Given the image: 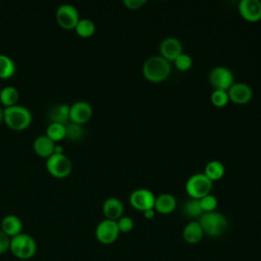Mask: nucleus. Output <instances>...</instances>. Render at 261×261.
<instances>
[{"mask_svg":"<svg viewBox=\"0 0 261 261\" xmlns=\"http://www.w3.org/2000/svg\"><path fill=\"white\" fill-rule=\"evenodd\" d=\"M143 75L151 83H161L165 81L170 72V62L160 55H152L143 63Z\"/></svg>","mask_w":261,"mask_h":261,"instance_id":"obj_1","label":"nucleus"},{"mask_svg":"<svg viewBox=\"0 0 261 261\" xmlns=\"http://www.w3.org/2000/svg\"><path fill=\"white\" fill-rule=\"evenodd\" d=\"M37 249L36 240L27 232H21L10 239L9 251L16 259L30 260L35 257Z\"/></svg>","mask_w":261,"mask_h":261,"instance_id":"obj_2","label":"nucleus"},{"mask_svg":"<svg viewBox=\"0 0 261 261\" xmlns=\"http://www.w3.org/2000/svg\"><path fill=\"white\" fill-rule=\"evenodd\" d=\"M198 221L204 231V234H207L210 238H218L222 236L228 226L227 218L216 210L203 213Z\"/></svg>","mask_w":261,"mask_h":261,"instance_id":"obj_3","label":"nucleus"},{"mask_svg":"<svg viewBox=\"0 0 261 261\" xmlns=\"http://www.w3.org/2000/svg\"><path fill=\"white\" fill-rule=\"evenodd\" d=\"M32 112L22 105L15 104L4 108L3 121L12 129L21 130L27 128L32 122Z\"/></svg>","mask_w":261,"mask_h":261,"instance_id":"obj_4","label":"nucleus"},{"mask_svg":"<svg viewBox=\"0 0 261 261\" xmlns=\"http://www.w3.org/2000/svg\"><path fill=\"white\" fill-rule=\"evenodd\" d=\"M213 181L204 173H195L191 175L186 182V192L193 199L200 200L204 196L210 194Z\"/></svg>","mask_w":261,"mask_h":261,"instance_id":"obj_5","label":"nucleus"},{"mask_svg":"<svg viewBox=\"0 0 261 261\" xmlns=\"http://www.w3.org/2000/svg\"><path fill=\"white\" fill-rule=\"evenodd\" d=\"M46 168L55 177H64L72 169L70 159L64 153H53L46 159Z\"/></svg>","mask_w":261,"mask_h":261,"instance_id":"obj_6","label":"nucleus"},{"mask_svg":"<svg viewBox=\"0 0 261 261\" xmlns=\"http://www.w3.org/2000/svg\"><path fill=\"white\" fill-rule=\"evenodd\" d=\"M119 233L116 221L106 218L101 220L95 228V237L103 245L113 244L118 239Z\"/></svg>","mask_w":261,"mask_h":261,"instance_id":"obj_7","label":"nucleus"},{"mask_svg":"<svg viewBox=\"0 0 261 261\" xmlns=\"http://www.w3.org/2000/svg\"><path fill=\"white\" fill-rule=\"evenodd\" d=\"M208 80L214 90L222 91H227L234 83V76L232 71L224 66L214 67L209 72Z\"/></svg>","mask_w":261,"mask_h":261,"instance_id":"obj_8","label":"nucleus"},{"mask_svg":"<svg viewBox=\"0 0 261 261\" xmlns=\"http://www.w3.org/2000/svg\"><path fill=\"white\" fill-rule=\"evenodd\" d=\"M55 17L57 23L65 30H74L81 18L75 6L69 3H63L58 6L55 12Z\"/></svg>","mask_w":261,"mask_h":261,"instance_id":"obj_9","label":"nucleus"},{"mask_svg":"<svg viewBox=\"0 0 261 261\" xmlns=\"http://www.w3.org/2000/svg\"><path fill=\"white\" fill-rule=\"evenodd\" d=\"M155 199L156 197L153 192L145 188H140L133 191L129 195V204L136 210L144 212L154 208Z\"/></svg>","mask_w":261,"mask_h":261,"instance_id":"obj_10","label":"nucleus"},{"mask_svg":"<svg viewBox=\"0 0 261 261\" xmlns=\"http://www.w3.org/2000/svg\"><path fill=\"white\" fill-rule=\"evenodd\" d=\"M93 114V109L90 103L86 101H76L69 106V121L84 124Z\"/></svg>","mask_w":261,"mask_h":261,"instance_id":"obj_11","label":"nucleus"},{"mask_svg":"<svg viewBox=\"0 0 261 261\" xmlns=\"http://www.w3.org/2000/svg\"><path fill=\"white\" fill-rule=\"evenodd\" d=\"M238 10L241 16L250 22L261 19V1L259 0H241Z\"/></svg>","mask_w":261,"mask_h":261,"instance_id":"obj_12","label":"nucleus"},{"mask_svg":"<svg viewBox=\"0 0 261 261\" xmlns=\"http://www.w3.org/2000/svg\"><path fill=\"white\" fill-rule=\"evenodd\" d=\"M229 101L234 104H246L253 97L252 88L246 83H233V85L227 90Z\"/></svg>","mask_w":261,"mask_h":261,"instance_id":"obj_13","label":"nucleus"},{"mask_svg":"<svg viewBox=\"0 0 261 261\" xmlns=\"http://www.w3.org/2000/svg\"><path fill=\"white\" fill-rule=\"evenodd\" d=\"M160 56H162L167 61H174L175 58L182 53V46L178 39L173 37H168L162 40L159 45Z\"/></svg>","mask_w":261,"mask_h":261,"instance_id":"obj_14","label":"nucleus"},{"mask_svg":"<svg viewBox=\"0 0 261 261\" xmlns=\"http://www.w3.org/2000/svg\"><path fill=\"white\" fill-rule=\"evenodd\" d=\"M102 211L106 219L116 221L123 215V204L118 198L110 197L103 202Z\"/></svg>","mask_w":261,"mask_h":261,"instance_id":"obj_15","label":"nucleus"},{"mask_svg":"<svg viewBox=\"0 0 261 261\" xmlns=\"http://www.w3.org/2000/svg\"><path fill=\"white\" fill-rule=\"evenodd\" d=\"M22 221L14 214L5 215L0 222V229L10 239L22 232Z\"/></svg>","mask_w":261,"mask_h":261,"instance_id":"obj_16","label":"nucleus"},{"mask_svg":"<svg viewBox=\"0 0 261 261\" xmlns=\"http://www.w3.org/2000/svg\"><path fill=\"white\" fill-rule=\"evenodd\" d=\"M55 146V142H53L46 135H40L36 137L33 142V149L36 152V154L46 159L54 153Z\"/></svg>","mask_w":261,"mask_h":261,"instance_id":"obj_17","label":"nucleus"},{"mask_svg":"<svg viewBox=\"0 0 261 261\" xmlns=\"http://www.w3.org/2000/svg\"><path fill=\"white\" fill-rule=\"evenodd\" d=\"M204 237V231L198 220H191L182 229L184 240L191 245L198 244Z\"/></svg>","mask_w":261,"mask_h":261,"instance_id":"obj_18","label":"nucleus"},{"mask_svg":"<svg viewBox=\"0 0 261 261\" xmlns=\"http://www.w3.org/2000/svg\"><path fill=\"white\" fill-rule=\"evenodd\" d=\"M176 207V199L173 195L168 193H163L156 197L154 210L160 214H169L173 212Z\"/></svg>","mask_w":261,"mask_h":261,"instance_id":"obj_19","label":"nucleus"},{"mask_svg":"<svg viewBox=\"0 0 261 261\" xmlns=\"http://www.w3.org/2000/svg\"><path fill=\"white\" fill-rule=\"evenodd\" d=\"M48 117L50 122H56L66 125L69 121V105L57 104L50 108Z\"/></svg>","mask_w":261,"mask_h":261,"instance_id":"obj_20","label":"nucleus"},{"mask_svg":"<svg viewBox=\"0 0 261 261\" xmlns=\"http://www.w3.org/2000/svg\"><path fill=\"white\" fill-rule=\"evenodd\" d=\"M224 165L218 160L209 161L204 168V174L212 181L220 179L224 175Z\"/></svg>","mask_w":261,"mask_h":261,"instance_id":"obj_21","label":"nucleus"},{"mask_svg":"<svg viewBox=\"0 0 261 261\" xmlns=\"http://www.w3.org/2000/svg\"><path fill=\"white\" fill-rule=\"evenodd\" d=\"M184 214L194 220H199V218L203 215V210L200 205V201L198 199L190 198L182 205Z\"/></svg>","mask_w":261,"mask_h":261,"instance_id":"obj_22","label":"nucleus"},{"mask_svg":"<svg viewBox=\"0 0 261 261\" xmlns=\"http://www.w3.org/2000/svg\"><path fill=\"white\" fill-rule=\"evenodd\" d=\"M18 97V90L13 86H6L0 90V102L5 107L15 105L17 103Z\"/></svg>","mask_w":261,"mask_h":261,"instance_id":"obj_23","label":"nucleus"},{"mask_svg":"<svg viewBox=\"0 0 261 261\" xmlns=\"http://www.w3.org/2000/svg\"><path fill=\"white\" fill-rule=\"evenodd\" d=\"M16 70L15 62L11 57L5 54H0V79L11 77Z\"/></svg>","mask_w":261,"mask_h":261,"instance_id":"obj_24","label":"nucleus"},{"mask_svg":"<svg viewBox=\"0 0 261 261\" xmlns=\"http://www.w3.org/2000/svg\"><path fill=\"white\" fill-rule=\"evenodd\" d=\"M96 30L95 23L90 19V18H80V20L77 21L74 31L75 33L83 38H88L94 35Z\"/></svg>","mask_w":261,"mask_h":261,"instance_id":"obj_25","label":"nucleus"},{"mask_svg":"<svg viewBox=\"0 0 261 261\" xmlns=\"http://www.w3.org/2000/svg\"><path fill=\"white\" fill-rule=\"evenodd\" d=\"M45 135L53 142L61 141L64 137H66V126L61 123L50 122L46 127Z\"/></svg>","mask_w":261,"mask_h":261,"instance_id":"obj_26","label":"nucleus"},{"mask_svg":"<svg viewBox=\"0 0 261 261\" xmlns=\"http://www.w3.org/2000/svg\"><path fill=\"white\" fill-rule=\"evenodd\" d=\"M210 100H211V103L215 107L221 108V107L226 106L227 103L229 102L227 91L213 90V92L211 93V96H210Z\"/></svg>","mask_w":261,"mask_h":261,"instance_id":"obj_27","label":"nucleus"},{"mask_svg":"<svg viewBox=\"0 0 261 261\" xmlns=\"http://www.w3.org/2000/svg\"><path fill=\"white\" fill-rule=\"evenodd\" d=\"M199 201H200V205H201V208H202L204 213L215 211V209L217 207V204H218V201H217L216 197L211 195V194H208V195L204 196Z\"/></svg>","mask_w":261,"mask_h":261,"instance_id":"obj_28","label":"nucleus"},{"mask_svg":"<svg viewBox=\"0 0 261 261\" xmlns=\"http://www.w3.org/2000/svg\"><path fill=\"white\" fill-rule=\"evenodd\" d=\"M66 137L71 140H80L84 136V128L82 124L68 122L66 125Z\"/></svg>","mask_w":261,"mask_h":261,"instance_id":"obj_29","label":"nucleus"},{"mask_svg":"<svg viewBox=\"0 0 261 261\" xmlns=\"http://www.w3.org/2000/svg\"><path fill=\"white\" fill-rule=\"evenodd\" d=\"M174 64H175V67L178 69V70H181V71H186V70H189L192 65H193V60H192V57L187 54V53H181L179 54L175 60L173 61Z\"/></svg>","mask_w":261,"mask_h":261,"instance_id":"obj_30","label":"nucleus"},{"mask_svg":"<svg viewBox=\"0 0 261 261\" xmlns=\"http://www.w3.org/2000/svg\"><path fill=\"white\" fill-rule=\"evenodd\" d=\"M119 232L127 233L133 230L134 228V220L129 216H121L119 219L116 220Z\"/></svg>","mask_w":261,"mask_h":261,"instance_id":"obj_31","label":"nucleus"},{"mask_svg":"<svg viewBox=\"0 0 261 261\" xmlns=\"http://www.w3.org/2000/svg\"><path fill=\"white\" fill-rule=\"evenodd\" d=\"M9 246H10V238L0 229V255H3L6 252H8Z\"/></svg>","mask_w":261,"mask_h":261,"instance_id":"obj_32","label":"nucleus"},{"mask_svg":"<svg viewBox=\"0 0 261 261\" xmlns=\"http://www.w3.org/2000/svg\"><path fill=\"white\" fill-rule=\"evenodd\" d=\"M147 3L146 0H123V5L130 9V10H136L141 8Z\"/></svg>","mask_w":261,"mask_h":261,"instance_id":"obj_33","label":"nucleus"},{"mask_svg":"<svg viewBox=\"0 0 261 261\" xmlns=\"http://www.w3.org/2000/svg\"><path fill=\"white\" fill-rule=\"evenodd\" d=\"M155 213H156V211L154 210V208H153V209H148V210H146V211L143 212L144 217H145L146 219H152V218L155 216Z\"/></svg>","mask_w":261,"mask_h":261,"instance_id":"obj_34","label":"nucleus"},{"mask_svg":"<svg viewBox=\"0 0 261 261\" xmlns=\"http://www.w3.org/2000/svg\"><path fill=\"white\" fill-rule=\"evenodd\" d=\"M4 119V109L0 106V123L3 121Z\"/></svg>","mask_w":261,"mask_h":261,"instance_id":"obj_35","label":"nucleus"}]
</instances>
